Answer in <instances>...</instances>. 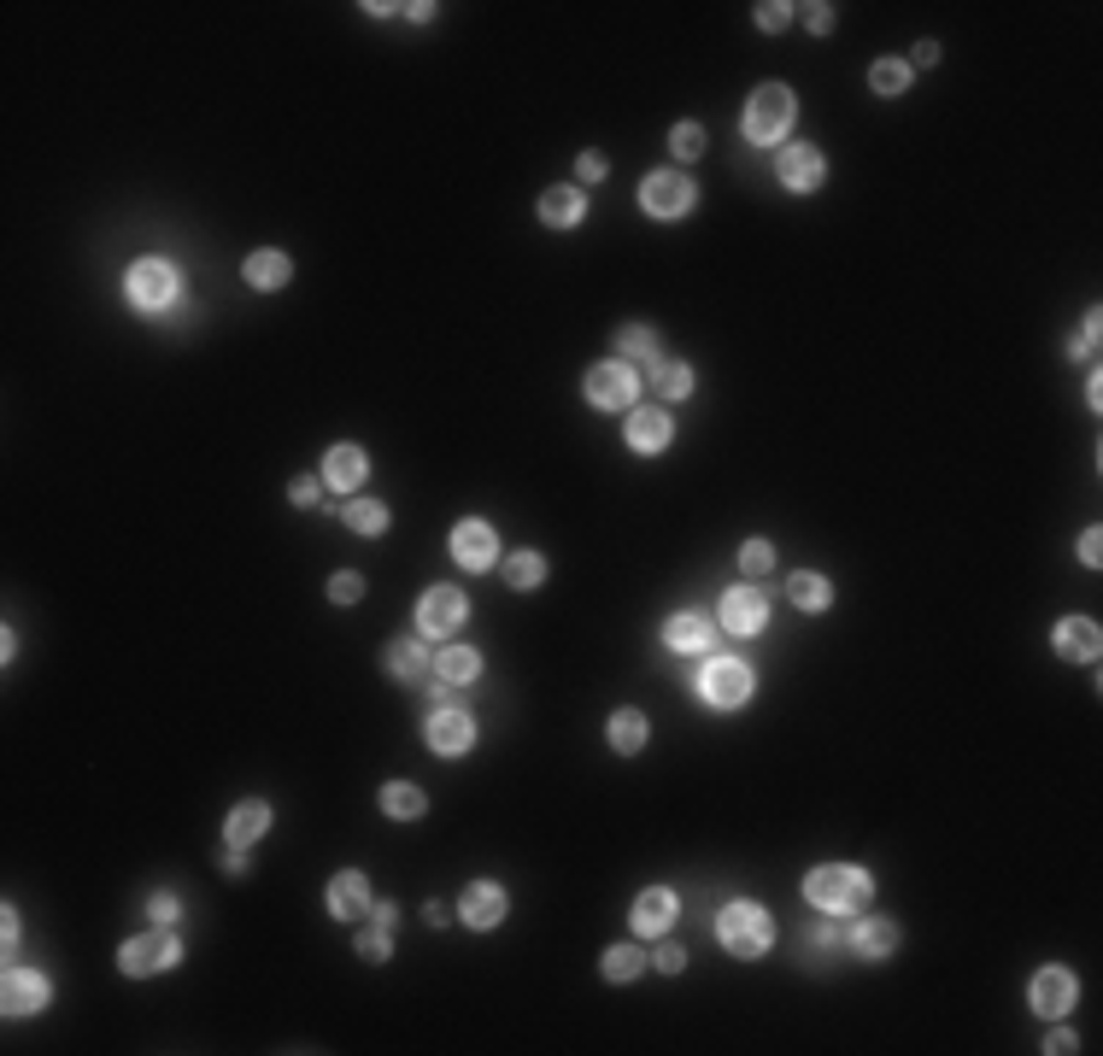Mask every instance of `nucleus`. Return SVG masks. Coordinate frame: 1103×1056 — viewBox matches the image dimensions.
Here are the masks:
<instances>
[{
  "instance_id": "603ef678",
  "label": "nucleus",
  "mask_w": 1103,
  "mask_h": 1056,
  "mask_svg": "<svg viewBox=\"0 0 1103 1056\" xmlns=\"http://www.w3.org/2000/svg\"><path fill=\"white\" fill-rule=\"evenodd\" d=\"M1074 1045H1080V1038H1074V1033H1068V1027H1057V1033H1050V1038H1045V1051H1050V1056H1068V1051H1074Z\"/></svg>"
},
{
  "instance_id": "de8ad7c7",
  "label": "nucleus",
  "mask_w": 1103,
  "mask_h": 1056,
  "mask_svg": "<svg viewBox=\"0 0 1103 1056\" xmlns=\"http://www.w3.org/2000/svg\"><path fill=\"white\" fill-rule=\"evenodd\" d=\"M652 963L664 968V975H682V968H687V951H682V945H664V951H657Z\"/></svg>"
},
{
  "instance_id": "c9c22d12",
  "label": "nucleus",
  "mask_w": 1103,
  "mask_h": 1056,
  "mask_svg": "<svg viewBox=\"0 0 1103 1056\" xmlns=\"http://www.w3.org/2000/svg\"><path fill=\"white\" fill-rule=\"evenodd\" d=\"M640 968H646V951H634V945H617V951H605V980H634Z\"/></svg>"
},
{
  "instance_id": "9d476101",
  "label": "nucleus",
  "mask_w": 1103,
  "mask_h": 1056,
  "mask_svg": "<svg viewBox=\"0 0 1103 1056\" xmlns=\"http://www.w3.org/2000/svg\"><path fill=\"white\" fill-rule=\"evenodd\" d=\"M452 558H458V570H494L499 564V535H494V528H487V523H476V517H470V523H458L452 528Z\"/></svg>"
},
{
  "instance_id": "412c9836",
  "label": "nucleus",
  "mask_w": 1103,
  "mask_h": 1056,
  "mask_svg": "<svg viewBox=\"0 0 1103 1056\" xmlns=\"http://www.w3.org/2000/svg\"><path fill=\"white\" fill-rule=\"evenodd\" d=\"M675 892L669 887H652V892H640L634 898V910H628V922H634V933H664L669 922H675Z\"/></svg>"
},
{
  "instance_id": "864d4df0",
  "label": "nucleus",
  "mask_w": 1103,
  "mask_h": 1056,
  "mask_svg": "<svg viewBox=\"0 0 1103 1056\" xmlns=\"http://www.w3.org/2000/svg\"><path fill=\"white\" fill-rule=\"evenodd\" d=\"M910 59H915V65H933V59H939V42H915Z\"/></svg>"
},
{
  "instance_id": "3c124183",
  "label": "nucleus",
  "mask_w": 1103,
  "mask_h": 1056,
  "mask_svg": "<svg viewBox=\"0 0 1103 1056\" xmlns=\"http://www.w3.org/2000/svg\"><path fill=\"white\" fill-rule=\"evenodd\" d=\"M0 945H7V951H19V910H7V915H0Z\"/></svg>"
},
{
  "instance_id": "8fccbe9b",
  "label": "nucleus",
  "mask_w": 1103,
  "mask_h": 1056,
  "mask_svg": "<svg viewBox=\"0 0 1103 1056\" xmlns=\"http://www.w3.org/2000/svg\"><path fill=\"white\" fill-rule=\"evenodd\" d=\"M288 499H294V505H317V482H312V475H300V482L288 487Z\"/></svg>"
},
{
  "instance_id": "f3484780",
  "label": "nucleus",
  "mask_w": 1103,
  "mask_h": 1056,
  "mask_svg": "<svg viewBox=\"0 0 1103 1056\" xmlns=\"http://www.w3.org/2000/svg\"><path fill=\"white\" fill-rule=\"evenodd\" d=\"M329 910L341 915V922H359V915H370V880L359 875V868H341V875L329 880Z\"/></svg>"
},
{
  "instance_id": "2f4dec72",
  "label": "nucleus",
  "mask_w": 1103,
  "mask_h": 1056,
  "mask_svg": "<svg viewBox=\"0 0 1103 1056\" xmlns=\"http://www.w3.org/2000/svg\"><path fill=\"white\" fill-rule=\"evenodd\" d=\"M341 517H347L352 535H382V528H387V505L382 499H347Z\"/></svg>"
},
{
  "instance_id": "a18cd8bd",
  "label": "nucleus",
  "mask_w": 1103,
  "mask_h": 1056,
  "mask_svg": "<svg viewBox=\"0 0 1103 1056\" xmlns=\"http://www.w3.org/2000/svg\"><path fill=\"white\" fill-rule=\"evenodd\" d=\"M147 910H153V922H177V910H182V905H177V892H153V905H147Z\"/></svg>"
},
{
  "instance_id": "37998d69",
  "label": "nucleus",
  "mask_w": 1103,
  "mask_h": 1056,
  "mask_svg": "<svg viewBox=\"0 0 1103 1056\" xmlns=\"http://www.w3.org/2000/svg\"><path fill=\"white\" fill-rule=\"evenodd\" d=\"M1080 564H1103V535H1098V528H1085V535H1080Z\"/></svg>"
},
{
  "instance_id": "e433bc0d",
  "label": "nucleus",
  "mask_w": 1103,
  "mask_h": 1056,
  "mask_svg": "<svg viewBox=\"0 0 1103 1056\" xmlns=\"http://www.w3.org/2000/svg\"><path fill=\"white\" fill-rule=\"evenodd\" d=\"M904 82H910V65L904 59H875V71H869V89L875 94H904Z\"/></svg>"
},
{
  "instance_id": "a211bd4d",
  "label": "nucleus",
  "mask_w": 1103,
  "mask_h": 1056,
  "mask_svg": "<svg viewBox=\"0 0 1103 1056\" xmlns=\"http://www.w3.org/2000/svg\"><path fill=\"white\" fill-rule=\"evenodd\" d=\"M1050 645H1057V658H1068V663H1092L1098 658V622H1085V617H1062L1057 622V634H1050Z\"/></svg>"
},
{
  "instance_id": "c85d7f7f",
  "label": "nucleus",
  "mask_w": 1103,
  "mask_h": 1056,
  "mask_svg": "<svg viewBox=\"0 0 1103 1056\" xmlns=\"http://www.w3.org/2000/svg\"><path fill=\"white\" fill-rule=\"evenodd\" d=\"M787 599L799 605V610H828V605H834V587H828V575L804 570V575H792V582H787Z\"/></svg>"
},
{
  "instance_id": "7c9ffc66",
  "label": "nucleus",
  "mask_w": 1103,
  "mask_h": 1056,
  "mask_svg": "<svg viewBox=\"0 0 1103 1056\" xmlns=\"http://www.w3.org/2000/svg\"><path fill=\"white\" fill-rule=\"evenodd\" d=\"M423 670H429V652H423L417 640H394V645H387V675H394V681H417Z\"/></svg>"
},
{
  "instance_id": "6e6552de",
  "label": "nucleus",
  "mask_w": 1103,
  "mask_h": 1056,
  "mask_svg": "<svg viewBox=\"0 0 1103 1056\" xmlns=\"http://www.w3.org/2000/svg\"><path fill=\"white\" fill-rule=\"evenodd\" d=\"M582 394H587V405H599V412H622V405H634L640 382H634V370L617 359V364H593L587 382H582Z\"/></svg>"
},
{
  "instance_id": "4468645a",
  "label": "nucleus",
  "mask_w": 1103,
  "mask_h": 1056,
  "mask_svg": "<svg viewBox=\"0 0 1103 1056\" xmlns=\"http://www.w3.org/2000/svg\"><path fill=\"white\" fill-rule=\"evenodd\" d=\"M1074 998H1080V980L1068 975V968H1039V975H1033V1010L1039 1015H1068Z\"/></svg>"
},
{
  "instance_id": "4c0bfd02",
  "label": "nucleus",
  "mask_w": 1103,
  "mask_h": 1056,
  "mask_svg": "<svg viewBox=\"0 0 1103 1056\" xmlns=\"http://www.w3.org/2000/svg\"><path fill=\"white\" fill-rule=\"evenodd\" d=\"M359 957H364V963H387V957H394V945H387V928H382V922H370V928L359 933Z\"/></svg>"
},
{
  "instance_id": "f257e3e1",
  "label": "nucleus",
  "mask_w": 1103,
  "mask_h": 1056,
  "mask_svg": "<svg viewBox=\"0 0 1103 1056\" xmlns=\"http://www.w3.org/2000/svg\"><path fill=\"white\" fill-rule=\"evenodd\" d=\"M804 892H810V905H817L822 915H857L863 905H869L875 887H869V875H863V868L828 863V868H810Z\"/></svg>"
},
{
  "instance_id": "aec40b11",
  "label": "nucleus",
  "mask_w": 1103,
  "mask_h": 1056,
  "mask_svg": "<svg viewBox=\"0 0 1103 1056\" xmlns=\"http://www.w3.org/2000/svg\"><path fill=\"white\" fill-rule=\"evenodd\" d=\"M458 915H464L470 928H499V922H505V887H494V880H476V887L464 892V905H458Z\"/></svg>"
},
{
  "instance_id": "cd10ccee",
  "label": "nucleus",
  "mask_w": 1103,
  "mask_h": 1056,
  "mask_svg": "<svg viewBox=\"0 0 1103 1056\" xmlns=\"http://www.w3.org/2000/svg\"><path fill=\"white\" fill-rule=\"evenodd\" d=\"M382 810L394 816V822H417V816L429 810V798H423L412 780H387V787H382Z\"/></svg>"
},
{
  "instance_id": "bb28decb",
  "label": "nucleus",
  "mask_w": 1103,
  "mask_h": 1056,
  "mask_svg": "<svg viewBox=\"0 0 1103 1056\" xmlns=\"http://www.w3.org/2000/svg\"><path fill=\"white\" fill-rule=\"evenodd\" d=\"M646 740H652V728L640 710H617V717H610V752L634 757V752H646Z\"/></svg>"
},
{
  "instance_id": "473e14b6",
  "label": "nucleus",
  "mask_w": 1103,
  "mask_h": 1056,
  "mask_svg": "<svg viewBox=\"0 0 1103 1056\" xmlns=\"http://www.w3.org/2000/svg\"><path fill=\"white\" fill-rule=\"evenodd\" d=\"M540 575H547V558H540V552H511V558H505V582H511V587L529 593V587H540Z\"/></svg>"
},
{
  "instance_id": "dca6fc26",
  "label": "nucleus",
  "mask_w": 1103,
  "mask_h": 1056,
  "mask_svg": "<svg viewBox=\"0 0 1103 1056\" xmlns=\"http://www.w3.org/2000/svg\"><path fill=\"white\" fill-rule=\"evenodd\" d=\"M763 617H769V605H763V593H757V587H734V593H722V628H728V634H757Z\"/></svg>"
},
{
  "instance_id": "58836bf2",
  "label": "nucleus",
  "mask_w": 1103,
  "mask_h": 1056,
  "mask_svg": "<svg viewBox=\"0 0 1103 1056\" xmlns=\"http://www.w3.org/2000/svg\"><path fill=\"white\" fill-rule=\"evenodd\" d=\"M669 147H675V159H699V153H705V130L699 124H675Z\"/></svg>"
},
{
  "instance_id": "0eeeda50",
  "label": "nucleus",
  "mask_w": 1103,
  "mask_h": 1056,
  "mask_svg": "<svg viewBox=\"0 0 1103 1056\" xmlns=\"http://www.w3.org/2000/svg\"><path fill=\"white\" fill-rule=\"evenodd\" d=\"M464 617H470V599L458 587H429V593H423V605H417V628L429 640H452Z\"/></svg>"
},
{
  "instance_id": "1a4fd4ad",
  "label": "nucleus",
  "mask_w": 1103,
  "mask_h": 1056,
  "mask_svg": "<svg viewBox=\"0 0 1103 1056\" xmlns=\"http://www.w3.org/2000/svg\"><path fill=\"white\" fill-rule=\"evenodd\" d=\"M177 963H182L177 933H142V940H130L117 951V968H124V975H159V968H177Z\"/></svg>"
},
{
  "instance_id": "39448f33",
  "label": "nucleus",
  "mask_w": 1103,
  "mask_h": 1056,
  "mask_svg": "<svg viewBox=\"0 0 1103 1056\" xmlns=\"http://www.w3.org/2000/svg\"><path fill=\"white\" fill-rule=\"evenodd\" d=\"M699 698L710 710H740L752 698V670L740 658H710L699 670Z\"/></svg>"
},
{
  "instance_id": "49530a36",
  "label": "nucleus",
  "mask_w": 1103,
  "mask_h": 1056,
  "mask_svg": "<svg viewBox=\"0 0 1103 1056\" xmlns=\"http://www.w3.org/2000/svg\"><path fill=\"white\" fill-rule=\"evenodd\" d=\"M1098 352V312L1085 317V329H1080V340H1074V359H1092Z\"/></svg>"
},
{
  "instance_id": "7ed1b4c3",
  "label": "nucleus",
  "mask_w": 1103,
  "mask_h": 1056,
  "mask_svg": "<svg viewBox=\"0 0 1103 1056\" xmlns=\"http://www.w3.org/2000/svg\"><path fill=\"white\" fill-rule=\"evenodd\" d=\"M717 940H722V951H734V957H763V951L775 945V922L763 905H728L717 915Z\"/></svg>"
},
{
  "instance_id": "f704fd0d",
  "label": "nucleus",
  "mask_w": 1103,
  "mask_h": 1056,
  "mask_svg": "<svg viewBox=\"0 0 1103 1056\" xmlns=\"http://www.w3.org/2000/svg\"><path fill=\"white\" fill-rule=\"evenodd\" d=\"M617 347H622V364L628 359H646V364L657 359V335L646 329V323H628V329L617 335Z\"/></svg>"
},
{
  "instance_id": "f03ea898",
  "label": "nucleus",
  "mask_w": 1103,
  "mask_h": 1056,
  "mask_svg": "<svg viewBox=\"0 0 1103 1056\" xmlns=\"http://www.w3.org/2000/svg\"><path fill=\"white\" fill-rule=\"evenodd\" d=\"M792 112H799V100H792L787 82H763V89L752 94V106H745V142H752V147L787 142Z\"/></svg>"
},
{
  "instance_id": "ddd939ff",
  "label": "nucleus",
  "mask_w": 1103,
  "mask_h": 1056,
  "mask_svg": "<svg viewBox=\"0 0 1103 1056\" xmlns=\"http://www.w3.org/2000/svg\"><path fill=\"white\" fill-rule=\"evenodd\" d=\"M622 435H628V447H634V452H664L669 435H675V423H669L664 405H634Z\"/></svg>"
},
{
  "instance_id": "20e7f679",
  "label": "nucleus",
  "mask_w": 1103,
  "mask_h": 1056,
  "mask_svg": "<svg viewBox=\"0 0 1103 1056\" xmlns=\"http://www.w3.org/2000/svg\"><path fill=\"white\" fill-rule=\"evenodd\" d=\"M124 294L142 305V312H165V305H177V294H182V270L171 259H135L124 270Z\"/></svg>"
},
{
  "instance_id": "72a5a7b5",
  "label": "nucleus",
  "mask_w": 1103,
  "mask_h": 1056,
  "mask_svg": "<svg viewBox=\"0 0 1103 1056\" xmlns=\"http://www.w3.org/2000/svg\"><path fill=\"white\" fill-rule=\"evenodd\" d=\"M652 387L664 400H687L693 394V364H657L652 370Z\"/></svg>"
},
{
  "instance_id": "a878e982",
  "label": "nucleus",
  "mask_w": 1103,
  "mask_h": 1056,
  "mask_svg": "<svg viewBox=\"0 0 1103 1056\" xmlns=\"http://www.w3.org/2000/svg\"><path fill=\"white\" fill-rule=\"evenodd\" d=\"M582 212H587L582 189H547V194H540V224H552V229L582 224Z\"/></svg>"
},
{
  "instance_id": "c756f323",
  "label": "nucleus",
  "mask_w": 1103,
  "mask_h": 1056,
  "mask_svg": "<svg viewBox=\"0 0 1103 1056\" xmlns=\"http://www.w3.org/2000/svg\"><path fill=\"white\" fill-rule=\"evenodd\" d=\"M476 670H482V658L470 652V645H447V652H440V663H435V675L447 681V687H464V681H476Z\"/></svg>"
},
{
  "instance_id": "5701e85b",
  "label": "nucleus",
  "mask_w": 1103,
  "mask_h": 1056,
  "mask_svg": "<svg viewBox=\"0 0 1103 1056\" xmlns=\"http://www.w3.org/2000/svg\"><path fill=\"white\" fill-rule=\"evenodd\" d=\"M241 277H247L252 288H259V294H277V288H282L288 277H294V265H288V252H277V247H259V252H252V259L241 265Z\"/></svg>"
},
{
  "instance_id": "79ce46f5",
  "label": "nucleus",
  "mask_w": 1103,
  "mask_h": 1056,
  "mask_svg": "<svg viewBox=\"0 0 1103 1056\" xmlns=\"http://www.w3.org/2000/svg\"><path fill=\"white\" fill-rule=\"evenodd\" d=\"M787 19H792V7H780V0H763V7H757V24L763 30H787Z\"/></svg>"
},
{
  "instance_id": "2eb2a0df",
  "label": "nucleus",
  "mask_w": 1103,
  "mask_h": 1056,
  "mask_svg": "<svg viewBox=\"0 0 1103 1056\" xmlns=\"http://www.w3.org/2000/svg\"><path fill=\"white\" fill-rule=\"evenodd\" d=\"M0 1003H7V1015H36L42 1003H47V980L36 975V968H7Z\"/></svg>"
},
{
  "instance_id": "4be33fe9",
  "label": "nucleus",
  "mask_w": 1103,
  "mask_h": 1056,
  "mask_svg": "<svg viewBox=\"0 0 1103 1056\" xmlns=\"http://www.w3.org/2000/svg\"><path fill=\"white\" fill-rule=\"evenodd\" d=\"M259 833H270V805H265V798H247V805L229 810V822H224V840H229V845L247 851Z\"/></svg>"
},
{
  "instance_id": "09e8293b",
  "label": "nucleus",
  "mask_w": 1103,
  "mask_h": 1056,
  "mask_svg": "<svg viewBox=\"0 0 1103 1056\" xmlns=\"http://www.w3.org/2000/svg\"><path fill=\"white\" fill-rule=\"evenodd\" d=\"M804 12H810V19H804V24H810V30H817V36H828V30H834V19H840V12H834V7H804Z\"/></svg>"
},
{
  "instance_id": "5fc2aeb1",
  "label": "nucleus",
  "mask_w": 1103,
  "mask_h": 1056,
  "mask_svg": "<svg viewBox=\"0 0 1103 1056\" xmlns=\"http://www.w3.org/2000/svg\"><path fill=\"white\" fill-rule=\"evenodd\" d=\"M810 940H817V945H834L840 928H834V922H817V933H810Z\"/></svg>"
},
{
  "instance_id": "6ab92c4d",
  "label": "nucleus",
  "mask_w": 1103,
  "mask_h": 1056,
  "mask_svg": "<svg viewBox=\"0 0 1103 1056\" xmlns=\"http://www.w3.org/2000/svg\"><path fill=\"white\" fill-rule=\"evenodd\" d=\"M364 475H370V458H364L359 447H329V458H324V482H329L335 493H359V487H364Z\"/></svg>"
},
{
  "instance_id": "c03bdc74",
  "label": "nucleus",
  "mask_w": 1103,
  "mask_h": 1056,
  "mask_svg": "<svg viewBox=\"0 0 1103 1056\" xmlns=\"http://www.w3.org/2000/svg\"><path fill=\"white\" fill-rule=\"evenodd\" d=\"M575 170H582V182H605V153H582V159H575Z\"/></svg>"
},
{
  "instance_id": "393cba45",
  "label": "nucleus",
  "mask_w": 1103,
  "mask_h": 1056,
  "mask_svg": "<svg viewBox=\"0 0 1103 1056\" xmlns=\"http://www.w3.org/2000/svg\"><path fill=\"white\" fill-rule=\"evenodd\" d=\"M852 945H857V957L880 963V957H892V951H898V928L887 922V915H863V922L852 928Z\"/></svg>"
},
{
  "instance_id": "f8f14e48",
  "label": "nucleus",
  "mask_w": 1103,
  "mask_h": 1056,
  "mask_svg": "<svg viewBox=\"0 0 1103 1056\" xmlns=\"http://www.w3.org/2000/svg\"><path fill=\"white\" fill-rule=\"evenodd\" d=\"M429 745H435L440 757H464L470 745H476V722H470V710L435 705V717H429Z\"/></svg>"
},
{
  "instance_id": "ea45409f",
  "label": "nucleus",
  "mask_w": 1103,
  "mask_h": 1056,
  "mask_svg": "<svg viewBox=\"0 0 1103 1056\" xmlns=\"http://www.w3.org/2000/svg\"><path fill=\"white\" fill-rule=\"evenodd\" d=\"M769 564H775L769 540H745V547H740V570L745 575H769Z\"/></svg>"
},
{
  "instance_id": "a19ab883",
  "label": "nucleus",
  "mask_w": 1103,
  "mask_h": 1056,
  "mask_svg": "<svg viewBox=\"0 0 1103 1056\" xmlns=\"http://www.w3.org/2000/svg\"><path fill=\"white\" fill-rule=\"evenodd\" d=\"M329 599H335V605H359V599H364V575L341 570V575L329 582Z\"/></svg>"
},
{
  "instance_id": "9b49d317",
  "label": "nucleus",
  "mask_w": 1103,
  "mask_h": 1056,
  "mask_svg": "<svg viewBox=\"0 0 1103 1056\" xmlns=\"http://www.w3.org/2000/svg\"><path fill=\"white\" fill-rule=\"evenodd\" d=\"M775 177H780V189H792V194H810V189H822V177H828V165H822V147H810V142H792L787 153H780Z\"/></svg>"
},
{
  "instance_id": "423d86ee",
  "label": "nucleus",
  "mask_w": 1103,
  "mask_h": 1056,
  "mask_svg": "<svg viewBox=\"0 0 1103 1056\" xmlns=\"http://www.w3.org/2000/svg\"><path fill=\"white\" fill-rule=\"evenodd\" d=\"M693 200H699V189H693L682 170H652V177L640 182V206L652 217H682V212H693Z\"/></svg>"
},
{
  "instance_id": "b1692460",
  "label": "nucleus",
  "mask_w": 1103,
  "mask_h": 1056,
  "mask_svg": "<svg viewBox=\"0 0 1103 1056\" xmlns=\"http://www.w3.org/2000/svg\"><path fill=\"white\" fill-rule=\"evenodd\" d=\"M664 640L675 645V652H710V640H717V622L699 617V610H682V617H669Z\"/></svg>"
}]
</instances>
